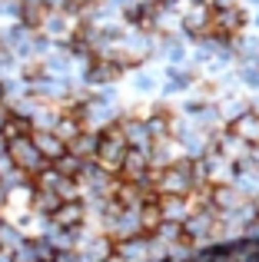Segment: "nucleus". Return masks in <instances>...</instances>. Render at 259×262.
Returning a JSON list of instances; mask_svg holds the SVG:
<instances>
[{"instance_id":"obj_1","label":"nucleus","mask_w":259,"mask_h":262,"mask_svg":"<svg viewBox=\"0 0 259 262\" xmlns=\"http://www.w3.org/2000/svg\"><path fill=\"white\" fill-rule=\"evenodd\" d=\"M200 183L196 179V166L189 156H180L176 163L163 169H153V189L156 196H189V189Z\"/></svg>"},{"instance_id":"obj_2","label":"nucleus","mask_w":259,"mask_h":262,"mask_svg":"<svg viewBox=\"0 0 259 262\" xmlns=\"http://www.w3.org/2000/svg\"><path fill=\"white\" fill-rule=\"evenodd\" d=\"M126 140H123V129H120V116L113 123H106L103 129L97 133V153H93V163H97L100 169H106V173L117 176L120 173V163H123L126 156Z\"/></svg>"},{"instance_id":"obj_3","label":"nucleus","mask_w":259,"mask_h":262,"mask_svg":"<svg viewBox=\"0 0 259 262\" xmlns=\"http://www.w3.org/2000/svg\"><path fill=\"white\" fill-rule=\"evenodd\" d=\"M7 156H10V163L20 169L27 179H33L40 173V169H47L50 163L44 160V156L37 153V146H33V140L30 136H20V140H10L7 143Z\"/></svg>"},{"instance_id":"obj_4","label":"nucleus","mask_w":259,"mask_h":262,"mask_svg":"<svg viewBox=\"0 0 259 262\" xmlns=\"http://www.w3.org/2000/svg\"><path fill=\"white\" fill-rule=\"evenodd\" d=\"M50 229H83L87 226V206H83V199H70V203H60L57 209L50 212Z\"/></svg>"},{"instance_id":"obj_5","label":"nucleus","mask_w":259,"mask_h":262,"mask_svg":"<svg viewBox=\"0 0 259 262\" xmlns=\"http://www.w3.org/2000/svg\"><path fill=\"white\" fill-rule=\"evenodd\" d=\"M226 129L236 136V140H243L249 149H259V110H243V113L229 116Z\"/></svg>"},{"instance_id":"obj_6","label":"nucleus","mask_w":259,"mask_h":262,"mask_svg":"<svg viewBox=\"0 0 259 262\" xmlns=\"http://www.w3.org/2000/svg\"><path fill=\"white\" fill-rule=\"evenodd\" d=\"M149 173H153V166H149L146 149H126L123 163H120L117 179H130V183H146Z\"/></svg>"},{"instance_id":"obj_7","label":"nucleus","mask_w":259,"mask_h":262,"mask_svg":"<svg viewBox=\"0 0 259 262\" xmlns=\"http://www.w3.org/2000/svg\"><path fill=\"white\" fill-rule=\"evenodd\" d=\"M156 206H160L163 223H176L183 226L189 216H193V206H189L186 196H156Z\"/></svg>"},{"instance_id":"obj_8","label":"nucleus","mask_w":259,"mask_h":262,"mask_svg":"<svg viewBox=\"0 0 259 262\" xmlns=\"http://www.w3.org/2000/svg\"><path fill=\"white\" fill-rule=\"evenodd\" d=\"M30 140H33V146H37V153L44 156L47 163H53L57 156H63L67 153V143L60 140L53 129H33L30 133Z\"/></svg>"},{"instance_id":"obj_9","label":"nucleus","mask_w":259,"mask_h":262,"mask_svg":"<svg viewBox=\"0 0 259 262\" xmlns=\"http://www.w3.org/2000/svg\"><path fill=\"white\" fill-rule=\"evenodd\" d=\"M30 133H33L30 120H27V116H20V113H13V110H7V113H4V123H0V140L10 143V140H20V136H30Z\"/></svg>"},{"instance_id":"obj_10","label":"nucleus","mask_w":259,"mask_h":262,"mask_svg":"<svg viewBox=\"0 0 259 262\" xmlns=\"http://www.w3.org/2000/svg\"><path fill=\"white\" fill-rule=\"evenodd\" d=\"M67 153H73L83 163H93V153H97V133H93V129H80V133L67 143Z\"/></svg>"},{"instance_id":"obj_11","label":"nucleus","mask_w":259,"mask_h":262,"mask_svg":"<svg viewBox=\"0 0 259 262\" xmlns=\"http://www.w3.org/2000/svg\"><path fill=\"white\" fill-rule=\"evenodd\" d=\"M136 219H140V232L149 239L156 229H160V223H163V216H160V206H156V199L143 203L140 209H136Z\"/></svg>"},{"instance_id":"obj_12","label":"nucleus","mask_w":259,"mask_h":262,"mask_svg":"<svg viewBox=\"0 0 259 262\" xmlns=\"http://www.w3.org/2000/svg\"><path fill=\"white\" fill-rule=\"evenodd\" d=\"M60 206V196L57 192H50V189H37L33 186V196H30V209L37 212V216H44V219H50V212Z\"/></svg>"},{"instance_id":"obj_13","label":"nucleus","mask_w":259,"mask_h":262,"mask_svg":"<svg viewBox=\"0 0 259 262\" xmlns=\"http://www.w3.org/2000/svg\"><path fill=\"white\" fill-rule=\"evenodd\" d=\"M50 166L57 169L60 176H67V179H77L80 173H83V166H87V163H83V160H77L73 153H63V156H57V160H53Z\"/></svg>"},{"instance_id":"obj_14","label":"nucleus","mask_w":259,"mask_h":262,"mask_svg":"<svg viewBox=\"0 0 259 262\" xmlns=\"http://www.w3.org/2000/svg\"><path fill=\"white\" fill-rule=\"evenodd\" d=\"M0 262H24V256L13 249H0Z\"/></svg>"},{"instance_id":"obj_15","label":"nucleus","mask_w":259,"mask_h":262,"mask_svg":"<svg viewBox=\"0 0 259 262\" xmlns=\"http://www.w3.org/2000/svg\"><path fill=\"white\" fill-rule=\"evenodd\" d=\"M4 206H7V189L0 186V216H4Z\"/></svg>"},{"instance_id":"obj_16","label":"nucleus","mask_w":259,"mask_h":262,"mask_svg":"<svg viewBox=\"0 0 259 262\" xmlns=\"http://www.w3.org/2000/svg\"><path fill=\"white\" fill-rule=\"evenodd\" d=\"M0 106H4V80H0Z\"/></svg>"},{"instance_id":"obj_17","label":"nucleus","mask_w":259,"mask_h":262,"mask_svg":"<svg viewBox=\"0 0 259 262\" xmlns=\"http://www.w3.org/2000/svg\"><path fill=\"white\" fill-rule=\"evenodd\" d=\"M4 113H7V110H4V106H0V123H4Z\"/></svg>"}]
</instances>
